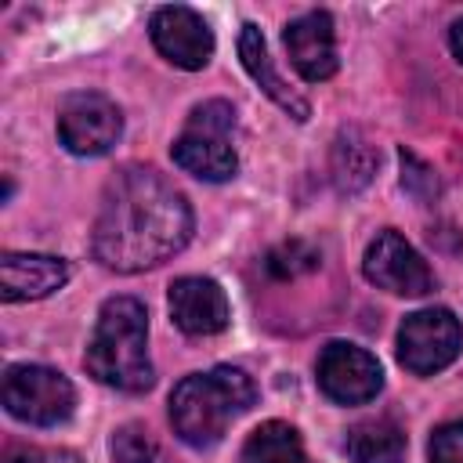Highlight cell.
<instances>
[{
	"mask_svg": "<svg viewBox=\"0 0 463 463\" xmlns=\"http://www.w3.org/2000/svg\"><path fill=\"white\" fill-rule=\"evenodd\" d=\"M192 210L184 195L152 166H123L94 221V257L112 271H145L184 250Z\"/></svg>",
	"mask_w": 463,
	"mask_h": 463,
	"instance_id": "cell-1",
	"label": "cell"
},
{
	"mask_svg": "<svg viewBox=\"0 0 463 463\" xmlns=\"http://www.w3.org/2000/svg\"><path fill=\"white\" fill-rule=\"evenodd\" d=\"M87 373L116 391H148L156 373L148 362V315L134 297H112L101 304L94 336L83 354Z\"/></svg>",
	"mask_w": 463,
	"mask_h": 463,
	"instance_id": "cell-2",
	"label": "cell"
},
{
	"mask_svg": "<svg viewBox=\"0 0 463 463\" xmlns=\"http://www.w3.org/2000/svg\"><path fill=\"white\" fill-rule=\"evenodd\" d=\"M253 398L257 387L242 369L217 365L210 373H192L170 394V423L184 445L210 449L221 441L228 423L253 405Z\"/></svg>",
	"mask_w": 463,
	"mask_h": 463,
	"instance_id": "cell-3",
	"label": "cell"
},
{
	"mask_svg": "<svg viewBox=\"0 0 463 463\" xmlns=\"http://www.w3.org/2000/svg\"><path fill=\"white\" fill-rule=\"evenodd\" d=\"M235 109L228 101H203L192 109L188 127L174 141V163L199 181H228L239 170V156L232 148Z\"/></svg>",
	"mask_w": 463,
	"mask_h": 463,
	"instance_id": "cell-4",
	"label": "cell"
},
{
	"mask_svg": "<svg viewBox=\"0 0 463 463\" xmlns=\"http://www.w3.org/2000/svg\"><path fill=\"white\" fill-rule=\"evenodd\" d=\"M4 405L22 423L54 427L72 416L76 391L61 373L47 365H11L4 373Z\"/></svg>",
	"mask_w": 463,
	"mask_h": 463,
	"instance_id": "cell-5",
	"label": "cell"
},
{
	"mask_svg": "<svg viewBox=\"0 0 463 463\" xmlns=\"http://www.w3.org/2000/svg\"><path fill=\"white\" fill-rule=\"evenodd\" d=\"M459 347H463V326L449 307L412 311L398 329V362L416 376L441 373L449 362H456Z\"/></svg>",
	"mask_w": 463,
	"mask_h": 463,
	"instance_id": "cell-6",
	"label": "cell"
},
{
	"mask_svg": "<svg viewBox=\"0 0 463 463\" xmlns=\"http://www.w3.org/2000/svg\"><path fill=\"white\" fill-rule=\"evenodd\" d=\"M123 134V116L116 101L94 90L65 94L58 105V137L72 156H101Z\"/></svg>",
	"mask_w": 463,
	"mask_h": 463,
	"instance_id": "cell-7",
	"label": "cell"
},
{
	"mask_svg": "<svg viewBox=\"0 0 463 463\" xmlns=\"http://www.w3.org/2000/svg\"><path fill=\"white\" fill-rule=\"evenodd\" d=\"M318 387L326 398H333L340 405H362L380 394L383 369L365 347L333 340L318 354Z\"/></svg>",
	"mask_w": 463,
	"mask_h": 463,
	"instance_id": "cell-8",
	"label": "cell"
},
{
	"mask_svg": "<svg viewBox=\"0 0 463 463\" xmlns=\"http://www.w3.org/2000/svg\"><path fill=\"white\" fill-rule=\"evenodd\" d=\"M362 268H365L369 282H376L380 289L398 293V297H423L434 289V271L427 268V260L391 228L369 242Z\"/></svg>",
	"mask_w": 463,
	"mask_h": 463,
	"instance_id": "cell-9",
	"label": "cell"
},
{
	"mask_svg": "<svg viewBox=\"0 0 463 463\" xmlns=\"http://www.w3.org/2000/svg\"><path fill=\"white\" fill-rule=\"evenodd\" d=\"M156 51L177 69H203L213 54V33L192 7H159L148 22Z\"/></svg>",
	"mask_w": 463,
	"mask_h": 463,
	"instance_id": "cell-10",
	"label": "cell"
},
{
	"mask_svg": "<svg viewBox=\"0 0 463 463\" xmlns=\"http://www.w3.org/2000/svg\"><path fill=\"white\" fill-rule=\"evenodd\" d=\"M228 297L213 279L184 275L170 282V318L188 336H213L228 326Z\"/></svg>",
	"mask_w": 463,
	"mask_h": 463,
	"instance_id": "cell-11",
	"label": "cell"
},
{
	"mask_svg": "<svg viewBox=\"0 0 463 463\" xmlns=\"http://www.w3.org/2000/svg\"><path fill=\"white\" fill-rule=\"evenodd\" d=\"M289 61L297 65V72L311 83L329 80L336 72V33H333V18L326 11H307L300 18H293L282 33Z\"/></svg>",
	"mask_w": 463,
	"mask_h": 463,
	"instance_id": "cell-12",
	"label": "cell"
},
{
	"mask_svg": "<svg viewBox=\"0 0 463 463\" xmlns=\"http://www.w3.org/2000/svg\"><path fill=\"white\" fill-rule=\"evenodd\" d=\"M69 264L47 253H4L0 257V293L4 300H40L61 289Z\"/></svg>",
	"mask_w": 463,
	"mask_h": 463,
	"instance_id": "cell-13",
	"label": "cell"
},
{
	"mask_svg": "<svg viewBox=\"0 0 463 463\" xmlns=\"http://www.w3.org/2000/svg\"><path fill=\"white\" fill-rule=\"evenodd\" d=\"M239 58H242L246 72L260 83V90H264L279 109H286L297 123H304V119L311 116L307 101L275 72V65H271V58H268V43H264V36H260V29H257L253 22H246L242 33H239Z\"/></svg>",
	"mask_w": 463,
	"mask_h": 463,
	"instance_id": "cell-14",
	"label": "cell"
},
{
	"mask_svg": "<svg viewBox=\"0 0 463 463\" xmlns=\"http://www.w3.org/2000/svg\"><path fill=\"white\" fill-rule=\"evenodd\" d=\"M351 463H405V434L394 420H362L347 434Z\"/></svg>",
	"mask_w": 463,
	"mask_h": 463,
	"instance_id": "cell-15",
	"label": "cell"
},
{
	"mask_svg": "<svg viewBox=\"0 0 463 463\" xmlns=\"http://www.w3.org/2000/svg\"><path fill=\"white\" fill-rule=\"evenodd\" d=\"M242 463H307V452H304L300 434L289 423L268 420L246 438Z\"/></svg>",
	"mask_w": 463,
	"mask_h": 463,
	"instance_id": "cell-16",
	"label": "cell"
},
{
	"mask_svg": "<svg viewBox=\"0 0 463 463\" xmlns=\"http://www.w3.org/2000/svg\"><path fill=\"white\" fill-rule=\"evenodd\" d=\"M373 170H376L373 145L362 134L344 130L336 137V145H333V181H336V188L340 192H358V188L369 184Z\"/></svg>",
	"mask_w": 463,
	"mask_h": 463,
	"instance_id": "cell-17",
	"label": "cell"
},
{
	"mask_svg": "<svg viewBox=\"0 0 463 463\" xmlns=\"http://www.w3.org/2000/svg\"><path fill=\"white\" fill-rule=\"evenodd\" d=\"M112 459L116 463H166L159 441L141 423H123L112 434Z\"/></svg>",
	"mask_w": 463,
	"mask_h": 463,
	"instance_id": "cell-18",
	"label": "cell"
},
{
	"mask_svg": "<svg viewBox=\"0 0 463 463\" xmlns=\"http://www.w3.org/2000/svg\"><path fill=\"white\" fill-rule=\"evenodd\" d=\"M264 268H268L275 279H297V275H307V271L318 268V250L307 246V242H300V239H289V242H279V246L268 253Z\"/></svg>",
	"mask_w": 463,
	"mask_h": 463,
	"instance_id": "cell-19",
	"label": "cell"
},
{
	"mask_svg": "<svg viewBox=\"0 0 463 463\" xmlns=\"http://www.w3.org/2000/svg\"><path fill=\"white\" fill-rule=\"evenodd\" d=\"M402 184H405V192H412L416 199H434L438 195V177H434V170L423 163V159H416L412 152H405L402 148Z\"/></svg>",
	"mask_w": 463,
	"mask_h": 463,
	"instance_id": "cell-20",
	"label": "cell"
},
{
	"mask_svg": "<svg viewBox=\"0 0 463 463\" xmlns=\"http://www.w3.org/2000/svg\"><path fill=\"white\" fill-rule=\"evenodd\" d=\"M427 456H430V463H463V420L438 427L430 434Z\"/></svg>",
	"mask_w": 463,
	"mask_h": 463,
	"instance_id": "cell-21",
	"label": "cell"
},
{
	"mask_svg": "<svg viewBox=\"0 0 463 463\" xmlns=\"http://www.w3.org/2000/svg\"><path fill=\"white\" fill-rule=\"evenodd\" d=\"M4 463H43V456H40V452H33V449H11Z\"/></svg>",
	"mask_w": 463,
	"mask_h": 463,
	"instance_id": "cell-22",
	"label": "cell"
},
{
	"mask_svg": "<svg viewBox=\"0 0 463 463\" xmlns=\"http://www.w3.org/2000/svg\"><path fill=\"white\" fill-rule=\"evenodd\" d=\"M449 43H452V54L463 61V18L452 25V33H449Z\"/></svg>",
	"mask_w": 463,
	"mask_h": 463,
	"instance_id": "cell-23",
	"label": "cell"
},
{
	"mask_svg": "<svg viewBox=\"0 0 463 463\" xmlns=\"http://www.w3.org/2000/svg\"><path fill=\"white\" fill-rule=\"evenodd\" d=\"M43 463H83V459L76 452H69V449H58V452H47Z\"/></svg>",
	"mask_w": 463,
	"mask_h": 463,
	"instance_id": "cell-24",
	"label": "cell"
}]
</instances>
